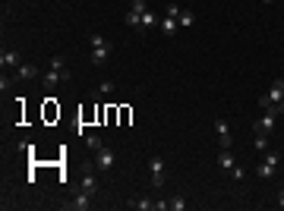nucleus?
Segmentation results:
<instances>
[{
	"label": "nucleus",
	"instance_id": "1",
	"mask_svg": "<svg viewBox=\"0 0 284 211\" xmlns=\"http://www.w3.org/2000/svg\"><path fill=\"white\" fill-rule=\"evenodd\" d=\"M89 44H92V66H104V63H108V57H111V51H114V44L104 38L101 32H92L89 35Z\"/></svg>",
	"mask_w": 284,
	"mask_h": 211
},
{
	"label": "nucleus",
	"instance_id": "2",
	"mask_svg": "<svg viewBox=\"0 0 284 211\" xmlns=\"http://www.w3.org/2000/svg\"><path fill=\"white\" fill-rule=\"evenodd\" d=\"M69 69H66V63H63V57H54L51 60V69L44 73V88H54L57 82H69Z\"/></svg>",
	"mask_w": 284,
	"mask_h": 211
},
{
	"label": "nucleus",
	"instance_id": "3",
	"mask_svg": "<svg viewBox=\"0 0 284 211\" xmlns=\"http://www.w3.org/2000/svg\"><path fill=\"white\" fill-rule=\"evenodd\" d=\"M149 173H152V189H161L164 183H168V161H164L161 155H152L149 158Z\"/></svg>",
	"mask_w": 284,
	"mask_h": 211
},
{
	"label": "nucleus",
	"instance_id": "4",
	"mask_svg": "<svg viewBox=\"0 0 284 211\" xmlns=\"http://www.w3.org/2000/svg\"><path fill=\"white\" fill-rule=\"evenodd\" d=\"M95 167H98L101 173H111L117 167V151L108 148V145H104L101 151H95Z\"/></svg>",
	"mask_w": 284,
	"mask_h": 211
},
{
	"label": "nucleus",
	"instance_id": "5",
	"mask_svg": "<svg viewBox=\"0 0 284 211\" xmlns=\"http://www.w3.org/2000/svg\"><path fill=\"white\" fill-rule=\"evenodd\" d=\"M278 101H284V79H275V82H271V88L265 91V98L259 101V108L268 111V108H275Z\"/></svg>",
	"mask_w": 284,
	"mask_h": 211
},
{
	"label": "nucleus",
	"instance_id": "6",
	"mask_svg": "<svg viewBox=\"0 0 284 211\" xmlns=\"http://www.w3.org/2000/svg\"><path fill=\"white\" fill-rule=\"evenodd\" d=\"M278 164H281V155H278V151H265V161L259 164V177H262V180H271V177H275V170H278Z\"/></svg>",
	"mask_w": 284,
	"mask_h": 211
},
{
	"label": "nucleus",
	"instance_id": "7",
	"mask_svg": "<svg viewBox=\"0 0 284 211\" xmlns=\"http://www.w3.org/2000/svg\"><path fill=\"white\" fill-rule=\"evenodd\" d=\"M275 123H278V111H275V108H268V111H262V117H259V120L253 123V130L268 136L271 130H275Z\"/></svg>",
	"mask_w": 284,
	"mask_h": 211
},
{
	"label": "nucleus",
	"instance_id": "8",
	"mask_svg": "<svg viewBox=\"0 0 284 211\" xmlns=\"http://www.w3.org/2000/svg\"><path fill=\"white\" fill-rule=\"evenodd\" d=\"M215 136H218V145L221 148H231L234 145V136H231V126H228V120H215Z\"/></svg>",
	"mask_w": 284,
	"mask_h": 211
},
{
	"label": "nucleus",
	"instance_id": "9",
	"mask_svg": "<svg viewBox=\"0 0 284 211\" xmlns=\"http://www.w3.org/2000/svg\"><path fill=\"white\" fill-rule=\"evenodd\" d=\"M0 66H4V69H19V66H22V57H19V51H13V48H10V51H4V54H0Z\"/></svg>",
	"mask_w": 284,
	"mask_h": 211
},
{
	"label": "nucleus",
	"instance_id": "10",
	"mask_svg": "<svg viewBox=\"0 0 284 211\" xmlns=\"http://www.w3.org/2000/svg\"><path fill=\"white\" fill-rule=\"evenodd\" d=\"M66 208H69V211H89V208H92V195L82 189L79 195H73V202H66Z\"/></svg>",
	"mask_w": 284,
	"mask_h": 211
},
{
	"label": "nucleus",
	"instance_id": "11",
	"mask_svg": "<svg viewBox=\"0 0 284 211\" xmlns=\"http://www.w3.org/2000/svg\"><path fill=\"white\" fill-rule=\"evenodd\" d=\"M158 29H161L164 38H174V35L180 32V26H177V19H174V16H161V19H158Z\"/></svg>",
	"mask_w": 284,
	"mask_h": 211
},
{
	"label": "nucleus",
	"instance_id": "12",
	"mask_svg": "<svg viewBox=\"0 0 284 211\" xmlns=\"http://www.w3.org/2000/svg\"><path fill=\"white\" fill-rule=\"evenodd\" d=\"M126 208H136V211H155V198L149 195H139V198H129Z\"/></svg>",
	"mask_w": 284,
	"mask_h": 211
},
{
	"label": "nucleus",
	"instance_id": "13",
	"mask_svg": "<svg viewBox=\"0 0 284 211\" xmlns=\"http://www.w3.org/2000/svg\"><path fill=\"white\" fill-rule=\"evenodd\" d=\"M35 76H44L35 63H22V66L16 69V79H35Z\"/></svg>",
	"mask_w": 284,
	"mask_h": 211
},
{
	"label": "nucleus",
	"instance_id": "14",
	"mask_svg": "<svg viewBox=\"0 0 284 211\" xmlns=\"http://www.w3.org/2000/svg\"><path fill=\"white\" fill-rule=\"evenodd\" d=\"M234 164H237V161H234V155H231V148H221V151H218V167L231 173V167H234Z\"/></svg>",
	"mask_w": 284,
	"mask_h": 211
},
{
	"label": "nucleus",
	"instance_id": "15",
	"mask_svg": "<svg viewBox=\"0 0 284 211\" xmlns=\"http://www.w3.org/2000/svg\"><path fill=\"white\" fill-rule=\"evenodd\" d=\"M177 26H180V29L196 26V13H193V10H180V16H177Z\"/></svg>",
	"mask_w": 284,
	"mask_h": 211
},
{
	"label": "nucleus",
	"instance_id": "16",
	"mask_svg": "<svg viewBox=\"0 0 284 211\" xmlns=\"http://www.w3.org/2000/svg\"><path fill=\"white\" fill-rule=\"evenodd\" d=\"M82 189H86L89 195H95V192H98V180L92 177V170H86V173H82Z\"/></svg>",
	"mask_w": 284,
	"mask_h": 211
},
{
	"label": "nucleus",
	"instance_id": "17",
	"mask_svg": "<svg viewBox=\"0 0 284 211\" xmlns=\"http://www.w3.org/2000/svg\"><path fill=\"white\" fill-rule=\"evenodd\" d=\"M123 22H126V26H133L136 32L142 29V13H136V10H129V13L123 16Z\"/></svg>",
	"mask_w": 284,
	"mask_h": 211
},
{
	"label": "nucleus",
	"instance_id": "18",
	"mask_svg": "<svg viewBox=\"0 0 284 211\" xmlns=\"http://www.w3.org/2000/svg\"><path fill=\"white\" fill-rule=\"evenodd\" d=\"M114 88H117L114 82H101V85H98V91H95V95H92V101H98L101 95H114Z\"/></svg>",
	"mask_w": 284,
	"mask_h": 211
},
{
	"label": "nucleus",
	"instance_id": "19",
	"mask_svg": "<svg viewBox=\"0 0 284 211\" xmlns=\"http://www.w3.org/2000/svg\"><path fill=\"white\" fill-rule=\"evenodd\" d=\"M168 208H171V211H186V198H183V195L168 198Z\"/></svg>",
	"mask_w": 284,
	"mask_h": 211
},
{
	"label": "nucleus",
	"instance_id": "20",
	"mask_svg": "<svg viewBox=\"0 0 284 211\" xmlns=\"http://www.w3.org/2000/svg\"><path fill=\"white\" fill-rule=\"evenodd\" d=\"M155 19H158V16L152 13V10H146V13H142V29H139V32H146V29H152V26H155Z\"/></svg>",
	"mask_w": 284,
	"mask_h": 211
},
{
	"label": "nucleus",
	"instance_id": "21",
	"mask_svg": "<svg viewBox=\"0 0 284 211\" xmlns=\"http://www.w3.org/2000/svg\"><path fill=\"white\" fill-rule=\"evenodd\" d=\"M86 148H92V151H101V148H104V142H101V139L92 133V136H86Z\"/></svg>",
	"mask_w": 284,
	"mask_h": 211
},
{
	"label": "nucleus",
	"instance_id": "22",
	"mask_svg": "<svg viewBox=\"0 0 284 211\" xmlns=\"http://www.w3.org/2000/svg\"><path fill=\"white\" fill-rule=\"evenodd\" d=\"M253 145H256V151H268V136L265 133H256V142Z\"/></svg>",
	"mask_w": 284,
	"mask_h": 211
},
{
	"label": "nucleus",
	"instance_id": "23",
	"mask_svg": "<svg viewBox=\"0 0 284 211\" xmlns=\"http://www.w3.org/2000/svg\"><path fill=\"white\" fill-rule=\"evenodd\" d=\"M231 177H234L237 183H240V180H246V170H243V164H234V167H231Z\"/></svg>",
	"mask_w": 284,
	"mask_h": 211
},
{
	"label": "nucleus",
	"instance_id": "24",
	"mask_svg": "<svg viewBox=\"0 0 284 211\" xmlns=\"http://www.w3.org/2000/svg\"><path fill=\"white\" fill-rule=\"evenodd\" d=\"M180 10H183V7H177V4H168V7H164V16H174V19H177V16H180Z\"/></svg>",
	"mask_w": 284,
	"mask_h": 211
},
{
	"label": "nucleus",
	"instance_id": "25",
	"mask_svg": "<svg viewBox=\"0 0 284 211\" xmlns=\"http://www.w3.org/2000/svg\"><path fill=\"white\" fill-rule=\"evenodd\" d=\"M275 111H278V117H284V101H278V104H275Z\"/></svg>",
	"mask_w": 284,
	"mask_h": 211
},
{
	"label": "nucleus",
	"instance_id": "26",
	"mask_svg": "<svg viewBox=\"0 0 284 211\" xmlns=\"http://www.w3.org/2000/svg\"><path fill=\"white\" fill-rule=\"evenodd\" d=\"M278 208H284V189L278 192Z\"/></svg>",
	"mask_w": 284,
	"mask_h": 211
},
{
	"label": "nucleus",
	"instance_id": "27",
	"mask_svg": "<svg viewBox=\"0 0 284 211\" xmlns=\"http://www.w3.org/2000/svg\"><path fill=\"white\" fill-rule=\"evenodd\" d=\"M262 4H275V0H262Z\"/></svg>",
	"mask_w": 284,
	"mask_h": 211
}]
</instances>
